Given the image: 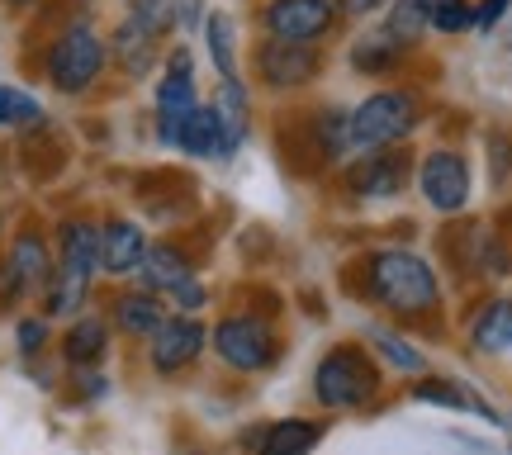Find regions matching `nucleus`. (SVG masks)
<instances>
[{
    "mask_svg": "<svg viewBox=\"0 0 512 455\" xmlns=\"http://www.w3.org/2000/svg\"><path fill=\"white\" fill-rule=\"evenodd\" d=\"M133 24H143L147 34L162 38L171 24H176V0H133Z\"/></svg>",
    "mask_w": 512,
    "mask_h": 455,
    "instance_id": "27",
    "label": "nucleus"
},
{
    "mask_svg": "<svg viewBox=\"0 0 512 455\" xmlns=\"http://www.w3.org/2000/svg\"><path fill=\"white\" fill-rule=\"evenodd\" d=\"M143 256H147V237L138 223H110L105 233H100V266L110 275H128V271H138L143 266Z\"/></svg>",
    "mask_w": 512,
    "mask_h": 455,
    "instance_id": "14",
    "label": "nucleus"
},
{
    "mask_svg": "<svg viewBox=\"0 0 512 455\" xmlns=\"http://www.w3.org/2000/svg\"><path fill=\"white\" fill-rule=\"evenodd\" d=\"M105 342H110L105 323H100V318H81V323H72L62 351H67V361L72 365H95L100 356H105Z\"/></svg>",
    "mask_w": 512,
    "mask_h": 455,
    "instance_id": "22",
    "label": "nucleus"
},
{
    "mask_svg": "<svg viewBox=\"0 0 512 455\" xmlns=\"http://www.w3.org/2000/svg\"><path fill=\"white\" fill-rule=\"evenodd\" d=\"M214 119H219V138H223V157L238 152L242 138H247V91H242L238 76H223L219 95H214Z\"/></svg>",
    "mask_w": 512,
    "mask_h": 455,
    "instance_id": "15",
    "label": "nucleus"
},
{
    "mask_svg": "<svg viewBox=\"0 0 512 455\" xmlns=\"http://www.w3.org/2000/svg\"><path fill=\"white\" fill-rule=\"evenodd\" d=\"M375 384H380V370H375V361H370L366 351L361 346H337V351H328L318 361L313 394H318V403H328V408H361L375 394Z\"/></svg>",
    "mask_w": 512,
    "mask_h": 455,
    "instance_id": "4",
    "label": "nucleus"
},
{
    "mask_svg": "<svg viewBox=\"0 0 512 455\" xmlns=\"http://www.w3.org/2000/svg\"><path fill=\"white\" fill-rule=\"evenodd\" d=\"M43 337H48V323H38V318L19 323V351H29V356H34L38 346H43Z\"/></svg>",
    "mask_w": 512,
    "mask_h": 455,
    "instance_id": "31",
    "label": "nucleus"
},
{
    "mask_svg": "<svg viewBox=\"0 0 512 455\" xmlns=\"http://www.w3.org/2000/svg\"><path fill=\"white\" fill-rule=\"evenodd\" d=\"M53 280V261H48V247L38 233H19L15 247H10V266H5V285L10 294H34Z\"/></svg>",
    "mask_w": 512,
    "mask_h": 455,
    "instance_id": "13",
    "label": "nucleus"
},
{
    "mask_svg": "<svg viewBox=\"0 0 512 455\" xmlns=\"http://www.w3.org/2000/svg\"><path fill=\"white\" fill-rule=\"evenodd\" d=\"M399 57H403V43H394V38L380 29V34L361 38V43L351 48V67H356V72H370V76H375V72H389Z\"/></svg>",
    "mask_w": 512,
    "mask_h": 455,
    "instance_id": "23",
    "label": "nucleus"
},
{
    "mask_svg": "<svg viewBox=\"0 0 512 455\" xmlns=\"http://www.w3.org/2000/svg\"><path fill=\"white\" fill-rule=\"evenodd\" d=\"M503 176H508V143L494 138V181H503Z\"/></svg>",
    "mask_w": 512,
    "mask_h": 455,
    "instance_id": "34",
    "label": "nucleus"
},
{
    "mask_svg": "<svg viewBox=\"0 0 512 455\" xmlns=\"http://www.w3.org/2000/svg\"><path fill=\"white\" fill-rule=\"evenodd\" d=\"M418 190H422V200L432 204V209H441V214L465 209V200H470V166H465V157L446 152V147L427 152L418 166Z\"/></svg>",
    "mask_w": 512,
    "mask_h": 455,
    "instance_id": "7",
    "label": "nucleus"
},
{
    "mask_svg": "<svg viewBox=\"0 0 512 455\" xmlns=\"http://www.w3.org/2000/svg\"><path fill=\"white\" fill-rule=\"evenodd\" d=\"M204 34H209V53H214L219 76H238V57H233V19L214 10L209 24H204Z\"/></svg>",
    "mask_w": 512,
    "mask_h": 455,
    "instance_id": "26",
    "label": "nucleus"
},
{
    "mask_svg": "<svg viewBox=\"0 0 512 455\" xmlns=\"http://www.w3.org/2000/svg\"><path fill=\"white\" fill-rule=\"evenodd\" d=\"M432 5L437 0H389V19H384V34L394 43H418L427 29H432Z\"/></svg>",
    "mask_w": 512,
    "mask_h": 455,
    "instance_id": "19",
    "label": "nucleus"
},
{
    "mask_svg": "<svg viewBox=\"0 0 512 455\" xmlns=\"http://www.w3.org/2000/svg\"><path fill=\"white\" fill-rule=\"evenodd\" d=\"M479 351H508L512 346V304L508 299H494L489 309L475 318V328H470Z\"/></svg>",
    "mask_w": 512,
    "mask_h": 455,
    "instance_id": "21",
    "label": "nucleus"
},
{
    "mask_svg": "<svg viewBox=\"0 0 512 455\" xmlns=\"http://www.w3.org/2000/svg\"><path fill=\"white\" fill-rule=\"evenodd\" d=\"M138 275H143L147 290L171 294L176 285H185V280H190L195 271H190V256L162 242V247H147V256H143V266H138Z\"/></svg>",
    "mask_w": 512,
    "mask_h": 455,
    "instance_id": "16",
    "label": "nucleus"
},
{
    "mask_svg": "<svg viewBox=\"0 0 512 455\" xmlns=\"http://www.w3.org/2000/svg\"><path fill=\"white\" fill-rule=\"evenodd\" d=\"M114 57H119V67H124L128 76H147L152 62H157V34H147L143 24L124 19L119 34H114Z\"/></svg>",
    "mask_w": 512,
    "mask_h": 455,
    "instance_id": "18",
    "label": "nucleus"
},
{
    "mask_svg": "<svg viewBox=\"0 0 512 455\" xmlns=\"http://www.w3.org/2000/svg\"><path fill=\"white\" fill-rule=\"evenodd\" d=\"M256 72L266 86L285 91V86H304L318 76V48L313 43H290V38H266L256 48Z\"/></svg>",
    "mask_w": 512,
    "mask_h": 455,
    "instance_id": "8",
    "label": "nucleus"
},
{
    "mask_svg": "<svg viewBox=\"0 0 512 455\" xmlns=\"http://www.w3.org/2000/svg\"><path fill=\"white\" fill-rule=\"evenodd\" d=\"M470 24H475L470 0H437V5H432V29H437V34H460V29H470Z\"/></svg>",
    "mask_w": 512,
    "mask_h": 455,
    "instance_id": "29",
    "label": "nucleus"
},
{
    "mask_svg": "<svg viewBox=\"0 0 512 455\" xmlns=\"http://www.w3.org/2000/svg\"><path fill=\"white\" fill-rule=\"evenodd\" d=\"M114 318H119V328L128 337H152V332L162 328V304L152 299V294H124L119 304H114Z\"/></svg>",
    "mask_w": 512,
    "mask_h": 455,
    "instance_id": "20",
    "label": "nucleus"
},
{
    "mask_svg": "<svg viewBox=\"0 0 512 455\" xmlns=\"http://www.w3.org/2000/svg\"><path fill=\"white\" fill-rule=\"evenodd\" d=\"M214 351L233 370H266L275 361V332L266 318L238 313V318H223L219 328H214Z\"/></svg>",
    "mask_w": 512,
    "mask_h": 455,
    "instance_id": "6",
    "label": "nucleus"
},
{
    "mask_svg": "<svg viewBox=\"0 0 512 455\" xmlns=\"http://www.w3.org/2000/svg\"><path fill=\"white\" fill-rule=\"evenodd\" d=\"M422 399H437V403H465V399L456 394V389H446V384H441V389H437V384H427V389H422Z\"/></svg>",
    "mask_w": 512,
    "mask_h": 455,
    "instance_id": "35",
    "label": "nucleus"
},
{
    "mask_svg": "<svg viewBox=\"0 0 512 455\" xmlns=\"http://www.w3.org/2000/svg\"><path fill=\"white\" fill-rule=\"evenodd\" d=\"M100 72H105V43H100V34L91 24H72L53 43V53H48V81L62 95H81Z\"/></svg>",
    "mask_w": 512,
    "mask_h": 455,
    "instance_id": "5",
    "label": "nucleus"
},
{
    "mask_svg": "<svg viewBox=\"0 0 512 455\" xmlns=\"http://www.w3.org/2000/svg\"><path fill=\"white\" fill-rule=\"evenodd\" d=\"M10 5H38V0H10Z\"/></svg>",
    "mask_w": 512,
    "mask_h": 455,
    "instance_id": "36",
    "label": "nucleus"
},
{
    "mask_svg": "<svg viewBox=\"0 0 512 455\" xmlns=\"http://www.w3.org/2000/svg\"><path fill=\"white\" fill-rule=\"evenodd\" d=\"M95 266H100V233L91 223H67L62 228V256H57L53 280H48V313L81 309Z\"/></svg>",
    "mask_w": 512,
    "mask_h": 455,
    "instance_id": "3",
    "label": "nucleus"
},
{
    "mask_svg": "<svg viewBox=\"0 0 512 455\" xmlns=\"http://www.w3.org/2000/svg\"><path fill=\"white\" fill-rule=\"evenodd\" d=\"M370 337H375V346H380L389 361L399 365V370H427V361H422V351H413V346L403 342V337H394V332H384V328H370Z\"/></svg>",
    "mask_w": 512,
    "mask_h": 455,
    "instance_id": "28",
    "label": "nucleus"
},
{
    "mask_svg": "<svg viewBox=\"0 0 512 455\" xmlns=\"http://www.w3.org/2000/svg\"><path fill=\"white\" fill-rule=\"evenodd\" d=\"M408 181V152H361V162L347 171V185L361 200H389Z\"/></svg>",
    "mask_w": 512,
    "mask_h": 455,
    "instance_id": "11",
    "label": "nucleus"
},
{
    "mask_svg": "<svg viewBox=\"0 0 512 455\" xmlns=\"http://www.w3.org/2000/svg\"><path fill=\"white\" fill-rule=\"evenodd\" d=\"M389 0H332V10H342V15H380Z\"/></svg>",
    "mask_w": 512,
    "mask_h": 455,
    "instance_id": "32",
    "label": "nucleus"
},
{
    "mask_svg": "<svg viewBox=\"0 0 512 455\" xmlns=\"http://www.w3.org/2000/svg\"><path fill=\"white\" fill-rule=\"evenodd\" d=\"M43 119V105L34 95L15 91V86H0V128H34Z\"/></svg>",
    "mask_w": 512,
    "mask_h": 455,
    "instance_id": "25",
    "label": "nucleus"
},
{
    "mask_svg": "<svg viewBox=\"0 0 512 455\" xmlns=\"http://www.w3.org/2000/svg\"><path fill=\"white\" fill-rule=\"evenodd\" d=\"M195 110V76H190V53L176 48L166 62L162 91H157V128H162V143H176V128L181 119Z\"/></svg>",
    "mask_w": 512,
    "mask_h": 455,
    "instance_id": "10",
    "label": "nucleus"
},
{
    "mask_svg": "<svg viewBox=\"0 0 512 455\" xmlns=\"http://www.w3.org/2000/svg\"><path fill=\"white\" fill-rule=\"evenodd\" d=\"M176 147L190 152V157H223L219 119H214L209 105H195V110L181 119V128H176Z\"/></svg>",
    "mask_w": 512,
    "mask_h": 455,
    "instance_id": "17",
    "label": "nucleus"
},
{
    "mask_svg": "<svg viewBox=\"0 0 512 455\" xmlns=\"http://www.w3.org/2000/svg\"><path fill=\"white\" fill-rule=\"evenodd\" d=\"M204 323H195V318H166L162 328L152 332V365L162 370V375H176V370H185V365L195 361L204 351Z\"/></svg>",
    "mask_w": 512,
    "mask_h": 455,
    "instance_id": "12",
    "label": "nucleus"
},
{
    "mask_svg": "<svg viewBox=\"0 0 512 455\" xmlns=\"http://www.w3.org/2000/svg\"><path fill=\"white\" fill-rule=\"evenodd\" d=\"M171 299H176V309H185V313H195L204 304V285H195V275L185 280V285H176L171 290Z\"/></svg>",
    "mask_w": 512,
    "mask_h": 455,
    "instance_id": "30",
    "label": "nucleus"
},
{
    "mask_svg": "<svg viewBox=\"0 0 512 455\" xmlns=\"http://www.w3.org/2000/svg\"><path fill=\"white\" fill-rule=\"evenodd\" d=\"M318 446V427L313 422H280L271 437L261 441V455H309Z\"/></svg>",
    "mask_w": 512,
    "mask_h": 455,
    "instance_id": "24",
    "label": "nucleus"
},
{
    "mask_svg": "<svg viewBox=\"0 0 512 455\" xmlns=\"http://www.w3.org/2000/svg\"><path fill=\"white\" fill-rule=\"evenodd\" d=\"M413 128H418V95L408 91L366 95L347 114V147L351 152H380V147L403 143Z\"/></svg>",
    "mask_w": 512,
    "mask_h": 455,
    "instance_id": "2",
    "label": "nucleus"
},
{
    "mask_svg": "<svg viewBox=\"0 0 512 455\" xmlns=\"http://www.w3.org/2000/svg\"><path fill=\"white\" fill-rule=\"evenodd\" d=\"M332 0H271L266 5V29L271 38H290V43H318L332 29Z\"/></svg>",
    "mask_w": 512,
    "mask_h": 455,
    "instance_id": "9",
    "label": "nucleus"
},
{
    "mask_svg": "<svg viewBox=\"0 0 512 455\" xmlns=\"http://www.w3.org/2000/svg\"><path fill=\"white\" fill-rule=\"evenodd\" d=\"M370 294L380 299L389 313H403V318H418L437 304V275L422 261L418 252H375L366 271Z\"/></svg>",
    "mask_w": 512,
    "mask_h": 455,
    "instance_id": "1",
    "label": "nucleus"
},
{
    "mask_svg": "<svg viewBox=\"0 0 512 455\" xmlns=\"http://www.w3.org/2000/svg\"><path fill=\"white\" fill-rule=\"evenodd\" d=\"M503 10H508V0H484L475 10V29H494L498 19H503Z\"/></svg>",
    "mask_w": 512,
    "mask_h": 455,
    "instance_id": "33",
    "label": "nucleus"
}]
</instances>
